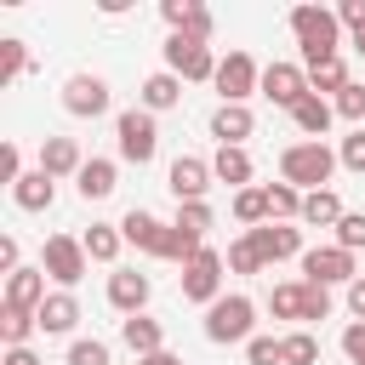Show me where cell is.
I'll use <instances>...</instances> for the list:
<instances>
[{"mask_svg":"<svg viewBox=\"0 0 365 365\" xmlns=\"http://www.w3.org/2000/svg\"><path fill=\"white\" fill-rule=\"evenodd\" d=\"M336 245H342V251H365V217H359V211H348V217L336 222Z\"/></svg>","mask_w":365,"mask_h":365,"instance_id":"ab89813d","label":"cell"},{"mask_svg":"<svg viewBox=\"0 0 365 365\" xmlns=\"http://www.w3.org/2000/svg\"><path fill=\"white\" fill-rule=\"evenodd\" d=\"M177 228H188V234L205 240V228H211V205H205V200H182V205H177Z\"/></svg>","mask_w":365,"mask_h":365,"instance_id":"d590c367","label":"cell"},{"mask_svg":"<svg viewBox=\"0 0 365 365\" xmlns=\"http://www.w3.org/2000/svg\"><path fill=\"white\" fill-rule=\"evenodd\" d=\"M291 34H297V46H302V63H308V68L331 63V57H336V46H342V23H336V11H331V6H297V11H291Z\"/></svg>","mask_w":365,"mask_h":365,"instance_id":"6da1fadb","label":"cell"},{"mask_svg":"<svg viewBox=\"0 0 365 365\" xmlns=\"http://www.w3.org/2000/svg\"><path fill=\"white\" fill-rule=\"evenodd\" d=\"M325 314H331V291L302 279V319H325Z\"/></svg>","mask_w":365,"mask_h":365,"instance_id":"f35d334b","label":"cell"},{"mask_svg":"<svg viewBox=\"0 0 365 365\" xmlns=\"http://www.w3.org/2000/svg\"><path fill=\"white\" fill-rule=\"evenodd\" d=\"M34 319H40V331H46V336L74 331V325H80V302H74V291H51V297L40 302V314H34Z\"/></svg>","mask_w":365,"mask_h":365,"instance_id":"d6986e66","label":"cell"},{"mask_svg":"<svg viewBox=\"0 0 365 365\" xmlns=\"http://www.w3.org/2000/svg\"><path fill=\"white\" fill-rule=\"evenodd\" d=\"M34 331H40L34 314H23V308H6V314H0V336H6V348H29Z\"/></svg>","mask_w":365,"mask_h":365,"instance_id":"f1b7e54d","label":"cell"},{"mask_svg":"<svg viewBox=\"0 0 365 365\" xmlns=\"http://www.w3.org/2000/svg\"><path fill=\"white\" fill-rule=\"evenodd\" d=\"M319 359V336L314 331H291L285 336V365H314Z\"/></svg>","mask_w":365,"mask_h":365,"instance_id":"e575fe53","label":"cell"},{"mask_svg":"<svg viewBox=\"0 0 365 365\" xmlns=\"http://www.w3.org/2000/svg\"><path fill=\"white\" fill-rule=\"evenodd\" d=\"M165 188L177 194V205H182V200H205V188H211V160L177 154V160H171V171H165Z\"/></svg>","mask_w":365,"mask_h":365,"instance_id":"7c38bea8","label":"cell"},{"mask_svg":"<svg viewBox=\"0 0 365 365\" xmlns=\"http://www.w3.org/2000/svg\"><path fill=\"white\" fill-rule=\"evenodd\" d=\"M251 131H257V120H251L245 103H222V108L211 114V137H217V148H245Z\"/></svg>","mask_w":365,"mask_h":365,"instance_id":"5bb4252c","label":"cell"},{"mask_svg":"<svg viewBox=\"0 0 365 365\" xmlns=\"http://www.w3.org/2000/svg\"><path fill=\"white\" fill-rule=\"evenodd\" d=\"M120 342H125L137 359H148V354H160L165 331H160V319H148V314H131V319H120Z\"/></svg>","mask_w":365,"mask_h":365,"instance_id":"ffe728a7","label":"cell"},{"mask_svg":"<svg viewBox=\"0 0 365 365\" xmlns=\"http://www.w3.org/2000/svg\"><path fill=\"white\" fill-rule=\"evenodd\" d=\"M114 137H120V160H131V165H148L154 148H160V125H154L148 108H125L114 120Z\"/></svg>","mask_w":365,"mask_h":365,"instance_id":"277c9868","label":"cell"},{"mask_svg":"<svg viewBox=\"0 0 365 365\" xmlns=\"http://www.w3.org/2000/svg\"><path fill=\"white\" fill-rule=\"evenodd\" d=\"M348 308H354V319H365V274L348 285Z\"/></svg>","mask_w":365,"mask_h":365,"instance_id":"681fc988","label":"cell"},{"mask_svg":"<svg viewBox=\"0 0 365 365\" xmlns=\"http://www.w3.org/2000/svg\"><path fill=\"white\" fill-rule=\"evenodd\" d=\"M291 120H297V131H302L308 143H319V137L331 131V120H336V103H325V97H302V103L291 108Z\"/></svg>","mask_w":365,"mask_h":365,"instance_id":"44dd1931","label":"cell"},{"mask_svg":"<svg viewBox=\"0 0 365 365\" xmlns=\"http://www.w3.org/2000/svg\"><path fill=\"white\" fill-rule=\"evenodd\" d=\"M291 217H302V188L268 182V222H291Z\"/></svg>","mask_w":365,"mask_h":365,"instance_id":"83f0119b","label":"cell"},{"mask_svg":"<svg viewBox=\"0 0 365 365\" xmlns=\"http://www.w3.org/2000/svg\"><path fill=\"white\" fill-rule=\"evenodd\" d=\"M182 34H188V40H211V11H205V6H194V11H188V23H182Z\"/></svg>","mask_w":365,"mask_h":365,"instance_id":"ee69618b","label":"cell"},{"mask_svg":"<svg viewBox=\"0 0 365 365\" xmlns=\"http://www.w3.org/2000/svg\"><path fill=\"white\" fill-rule=\"evenodd\" d=\"M68 365H108V342H97V336L68 342Z\"/></svg>","mask_w":365,"mask_h":365,"instance_id":"8d00e7d4","label":"cell"},{"mask_svg":"<svg viewBox=\"0 0 365 365\" xmlns=\"http://www.w3.org/2000/svg\"><path fill=\"white\" fill-rule=\"evenodd\" d=\"M336 165H342V160H336L325 143H291V148L279 154V182L319 194V188L331 182V171H336Z\"/></svg>","mask_w":365,"mask_h":365,"instance_id":"7a4b0ae2","label":"cell"},{"mask_svg":"<svg viewBox=\"0 0 365 365\" xmlns=\"http://www.w3.org/2000/svg\"><path fill=\"white\" fill-rule=\"evenodd\" d=\"M308 86H314V97H319V91H342V86H348V68H342V57H331V63L308 68Z\"/></svg>","mask_w":365,"mask_h":365,"instance_id":"836d02e7","label":"cell"},{"mask_svg":"<svg viewBox=\"0 0 365 365\" xmlns=\"http://www.w3.org/2000/svg\"><path fill=\"white\" fill-rule=\"evenodd\" d=\"M188 11H194V0H165V6H160V17H165V23L177 29V34H182V23H188Z\"/></svg>","mask_w":365,"mask_h":365,"instance_id":"bcb514c9","label":"cell"},{"mask_svg":"<svg viewBox=\"0 0 365 365\" xmlns=\"http://www.w3.org/2000/svg\"><path fill=\"white\" fill-rule=\"evenodd\" d=\"M63 108H68L74 120L108 114V80H103V74H68V80H63Z\"/></svg>","mask_w":365,"mask_h":365,"instance_id":"9c48e42d","label":"cell"},{"mask_svg":"<svg viewBox=\"0 0 365 365\" xmlns=\"http://www.w3.org/2000/svg\"><path fill=\"white\" fill-rule=\"evenodd\" d=\"M137 365H182V359H177V354H165V348H160V354H148V359H137Z\"/></svg>","mask_w":365,"mask_h":365,"instance_id":"816d5d0a","label":"cell"},{"mask_svg":"<svg viewBox=\"0 0 365 365\" xmlns=\"http://www.w3.org/2000/svg\"><path fill=\"white\" fill-rule=\"evenodd\" d=\"M348 211H342V200L331 194V188H319V194H302V222H314V228H336Z\"/></svg>","mask_w":365,"mask_h":365,"instance_id":"4316f807","label":"cell"},{"mask_svg":"<svg viewBox=\"0 0 365 365\" xmlns=\"http://www.w3.org/2000/svg\"><path fill=\"white\" fill-rule=\"evenodd\" d=\"M257 91H262L274 108H297L302 97H314V86H308V68H297V63H268Z\"/></svg>","mask_w":365,"mask_h":365,"instance_id":"52a82bcc","label":"cell"},{"mask_svg":"<svg viewBox=\"0 0 365 365\" xmlns=\"http://www.w3.org/2000/svg\"><path fill=\"white\" fill-rule=\"evenodd\" d=\"M336 160H342V165H348V171H365V125H359V131H348V137H342V148H336Z\"/></svg>","mask_w":365,"mask_h":365,"instance_id":"b9f144b4","label":"cell"},{"mask_svg":"<svg viewBox=\"0 0 365 365\" xmlns=\"http://www.w3.org/2000/svg\"><path fill=\"white\" fill-rule=\"evenodd\" d=\"M302 274L314 279V285H336V279H359V268H354V251H342V245H314V251H302Z\"/></svg>","mask_w":365,"mask_h":365,"instance_id":"8fae6325","label":"cell"},{"mask_svg":"<svg viewBox=\"0 0 365 365\" xmlns=\"http://www.w3.org/2000/svg\"><path fill=\"white\" fill-rule=\"evenodd\" d=\"M245 240L257 245L262 268H268V262H285V257H297V251H302V234H297V228H285V222H262V228H245Z\"/></svg>","mask_w":365,"mask_h":365,"instance_id":"4fadbf2b","label":"cell"},{"mask_svg":"<svg viewBox=\"0 0 365 365\" xmlns=\"http://www.w3.org/2000/svg\"><path fill=\"white\" fill-rule=\"evenodd\" d=\"M268 308H274V319H302V279H291V285H274Z\"/></svg>","mask_w":365,"mask_h":365,"instance_id":"4dcf8cb0","label":"cell"},{"mask_svg":"<svg viewBox=\"0 0 365 365\" xmlns=\"http://www.w3.org/2000/svg\"><path fill=\"white\" fill-rule=\"evenodd\" d=\"M222 262H228V257L205 245V251H200V257H194V262L182 268V297H188V302H205V308H211V302L222 297Z\"/></svg>","mask_w":365,"mask_h":365,"instance_id":"ba28073f","label":"cell"},{"mask_svg":"<svg viewBox=\"0 0 365 365\" xmlns=\"http://www.w3.org/2000/svg\"><path fill=\"white\" fill-rule=\"evenodd\" d=\"M257 86H262V68L251 63V51H228V57L217 63V91H222V103H245Z\"/></svg>","mask_w":365,"mask_h":365,"instance_id":"30bf717a","label":"cell"},{"mask_svg":"<svg viewBox=\"0 0 365 365\" xmlns=\"http://www.w3.org/2000/svg\"><path fill=\"white\" fill-rule=\"evenodd\" d=\"M80 245H86L91 262H114L120 245H125V234H120V222H91V228L80 234Z\"/></svg>","mask_w":365,"mask_h":365,"instance_id":"d4e9b609","label":"cell"},{"mask_svg":"<svg viewBox=\"0 0 365 365\" xmlns=\"http://www.w3.org/2000/svg\"><path fill=\"white\" fill-rule=\"evenodd\" d=\"M165 228H171V222H160L154 211H125V217H120V234H125V245H137V251H148V257H160V245H165Z\"/></svg>","mask_w":365,"mask_h":365,"instance_id":"2e32d148","label":"cell"},{"mask_svg":"<svg viewBox=\"0 0 365 365\" xmlns=\"http://www.w3.org/2000/svg\"><path fill=\"white\" fill-rule=\"evenodd\" d=\"M6 365H40V359H34L29 348H6Z\"/></svg>","mask_w":365,"mask_h":365,"instance_id":"f907efd6","label":"cell"},{"mask_svg":"<svg viewBox=\"0 0 365 365\" xmlns=\"http://www.w3.org/2000/svg\"><path fill=\"white\" fill-rule=\"evenodd\" d=\"M177 103H182V80H177L171 68H160V74H148V80H143V108H148V114L177 108Z\"/></svg>","mask_w":365,"mask_h":365,"instance_id":"cb8c5ba5","label":"cell"},{"mask_svg":"<svg viewBox=\"0 0 365 365\" xmlns=\"http://www.w3.org/2000/svg\"><path fill=\"white\" fill-rule=\"evenodd\" d=\"M148 274H137V268H120V274H108V302L131 319V314H143V302H148Z\"/></svg>","mask_w":365,"mask_h":365,"instance_id":"e0dca14e","label":"cell"},{"mask_svg":"<svg viewBox=\"0 0 365 365\" xmlns=\"http://www.w3.org/2000/svg\"><path fill=\"white\" fill-rule=\"evenodd\" d=\"M336 23H348V29H365V0H342V6H336Z\"/></svg>","mask_w":365,"mask_h":365,"instance_id":"7dc6e473","label":"cell"},{"mask_svg":"<svg viewBox=\"0 0 365 365\" xmlns=\"http://www.w3.org/2000/svg\"><path fill=\"white\" fill-rule=\"evenodd\" d=\"M234 217L251 222V228H262L268 222V188H240L234 194Z\"/></svg>","mask_w":365,"mask_h":365,"instance_id":"f546056e","label":"cell"},{"mask_svg":"<svg viewBox=\"0 0 365 365\" xmlns=\"http://www.w3.org/2000/svg\"><path fill=\"white\" fill-rule=\"evenodd\" d=\"M342 354H348V365H365V319H354L342 331Z\"/></svg>","mask_w":365,"mask_h":365,"instance_id":"7bdbcfd3","label":"cell"},{"mask_svg":"<svg viewBox=\"0 0 365 365\" xmlns=\"http://www.w3.org/2000/svg\"><path fill=\"white\" fill-rule=\"evenodd\" d=\"M11 200H17L23 211H51V200H57V182H51L46 171H23V177H17V188H11Z\"/></svg>","mask_w":365,"mask_h":365,"instance_id":"603a6c76","label":"cell"},{"mask_svg":"<svg viewBox=\"0 0 365 365\" xmlns=\"http://www.w3.org/2000/svg\"><path fill=\"white\" fill-rule=\"evenodd\" d=\"M165 68L177 80H217V57L205 40H188V34H171L165 40Z\"/></svg>","mask_w":365,"mask_h":365,"instance_id":"8992f818","label":"cell"},{"mask_svg":"<svg viewBox=\"0 0 365 365\" xmlns=\"http://www.w3.org/2000/svg\"><path fill=\"white\" fill-rule=\"evenodd\" d=\"M245 365H285V336H251Z\"/></svg>","mask_w":365,"mask_h":365,"instance_id":"1f68e13d","label":"cell"},{"mask_svg":"<svg viewBox=\"0 0 365 365\" xmlns=\"http://www.w3.org/2000/svg\"><path fill=\"white\" fill-rule=\"evenodd\" d=\"M336 114H342V120H365V86L348 80V86L336 91Z\"/></svg>","mask_w":365,"mask_h":365,"instance_id":"60d3db41","label":"cell"},{"mask_svg":"<svg viewBox=\"0 0 365 365\" xmlns=\"http://www.w3.org/2000/svg\"><path fill=\"white\" fill-rule=\"evenodd\" d=\"M0 268H6V274H17V268H23V262H17V240H11V234L0 240Z\"/></svg>","mask_w":365,"mask_h":365,"instance_id":"c3c4849f","label":"cell"},{"mask_svg":"<svg viewBox=\"0 0 365 365\" xmlns=\"http://www.w3.org/2000/svg\"><path fill=\"white\" fill-rule=\"evenodd\" d=\"M0 177L17 188V177H23V154H17V143H6V148H0Z\"/></svg>","mask_w":365,"mask_h":365,"instance_id":"f6af8a7d","label":"cell"},{"mask_svg":"<svg viewBox=\"0 0 365 365\" xmlns=\"http://www.w3.org/2000/svg\"><path fill=\"white\" fill-rule=\"evenodd\" d=\"M228 268H234V274H262L257 245H251V240H234V245H228Z\"/></svg>","mask_w":365,"mask_h":365,"instance_id":"74e56055","label":"cell"},{"mask_svg":"<svg viewBox=\"0 0 365 365\" xmlns=\"http://www.w3.org/2000/svg\"><path fill=\"white\" fill-rule=\"evenodd\" d=\"M211 177H217V182H228V188L240 194V188L251 182V154H245V148H217V160H211Z\"/></svg>","mask_w":365,"mask_h":365,"instance_id":"484cf974","label":"cell"},{"mask_svg":"<svg viewBox=\"0 0 365 365\" xmlns=\"http://www.w3.org/2000/svg\"><path fill=\"white\" fill-rule=\"evenodd\" d=\"M114 182H120L114 160H86V165H80V177H74L80 200H108V194H114Z\"/></svg>","mask_w":365,"mask_h":365,"instance_id":"7402d4cb","label":"cell"},{"mask_svg":"<svg viewBox=\"0 0 365 365\" xmlns=\"http://www.w3.org/2000/svg\"><path fill=\"white\" fill-rule=\"evenodd\" d=\"M46 297H51V291H46V268H17V274H6V308L40 314Z\"/></svg>","mask_w":365,"mask_h":365,"instance_id":"9a60e30c","label":"cell"},{"mask_svg":"<svg viewBox=\"0 0 365 365\" xmlns=\"http://www.w3.org/2000/svg\"><path fill=\"white\" fill-rule=\"evenodd\" d=\"M251 325H257V302L251 297H217L211 308H205V342H217V348H228V342H251Z\"/></svg>","mask_w":365,"mask_h":365,"instance_id":"3957f363","label":"cell"},{"mask_svg":"<svg viewBox=\"0 0 365 365\" xmlns=\"http://www.w3.org/2000/svg\"><path fill=\"white\" fill-rule=\"evenodd\" d=\"M23 68H29V46L23 40H0V86H11Z\"/></svg>","mask_w":365,"mask_h":365,"instance_id":"d6a6232c","label":"cell"},{"mask_svg":"<svg viewBox=\"0 0 365 365\" xmlns=\"http://www.w3.org/2000/svg\"><path fill=\"white\" fill-rule=\"evenodd\" d=\"M86 262H91V257H86V245H80L74 234H51V240H46V251H40V268H46V279H57L63 291L86 279Z\"/></svg>","mask_w":365,"mask_h":365,"instance_id":"5b68a950","label":"cell"},{"mask_svg":"<svg viewBox=\"0 0 365 365\" xmlns=\"http://www.w3.org/2000/svg\"><path fill=\"white\" fill-rule=\"evenodd\" d=\"M80 165H86V160H80V143H74V137H46V143H40V171H46L51 182H57V177H80Z\"/></svg>","mask_w":365,"mask_h":365,"instance_id":"ac0fdd59","label":"cell"},{"mask_svg":"<svg viewBox=\"0 0 365 365\" xmlns=\"http://www.w3.org/2000/svg\"><path fill=\"white\" fill-rule=\"evenodd\" d=\"M354 51H359V57H365V29H354Z\"/></svg>","mask_w":365,"mask_h":365,"instance_id":"f5cc1de1","label":"cell"}]
</instances>
